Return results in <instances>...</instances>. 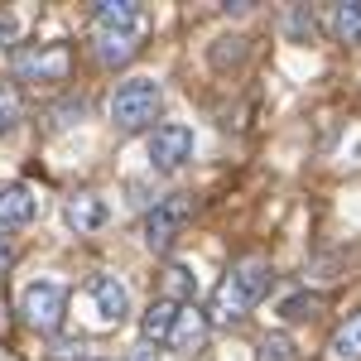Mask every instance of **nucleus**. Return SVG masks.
Returning <instances> with one entry per match:
<instances>
[{
  "label": "nucleus",
  "instance_id": "obj_14",
  "mask_svg": "<svg viewBox=\"0 0 361 361\" xmlns=\"http://www.w3.org/2000/svg\"><path fill=\"white\" fill-rule=\"evenodd\" d=\"M328 361H361V313H352V318L328 337Z\"/></svg>",
  "mask_w": 361,
  "mask_h": 361
},
{
  "label": "nucleus",
  "instance_id": "obj_17",
  "mask_svg": "<svg viewBox=\"0 0 361 361\" xmlns=\"http://www.w3.org/2000/svg\"><path fill=\"white\" fill-rule=\"evenodd\" d=\"M255 361H299V347L289 333H265L255 347Z\"/></svg>",
  "mask_w": 361,
  "mask_h": 361
},
{
  "label": "nucleus",
  "instance_id": "obj_13",
  "mask_svg": "<svg viewBox=\"0 0 361 361\" xmlns=\"http://www.w3.org/2000/svg\"><path fill=\"white\" fill-rule=\"evenodd\" d=\"M178 308L183 304H169V299H154V304L140 313V337L149 342V347H159V342H169V333H173V323H178Z\"/></svg>",
  "mask_w": 361,
  "mask_h": 361
},
{
  "label": "nucleus",
  "instance_id": "obj_26",
  "mask_svg": "<svg viewBox=\"0 0 361 361\" xmlns=\"http://www.w3.org/2000/svg\"><path fill=\"white\" fill-rule=\"evenodd\" d=\"M222 10H226V15H246L250 0H222Z\"/></svg>",
  "mask_w": 361,
  "mask_h": 361
},
{
  "label": "nucleus",
  "instance_id": "obj_11",
  "mask_svg": "<svg viewBox=\"0 0 361 361\" xmlns=\"http://www.w3.org/2000/svg\"><path fill=\"white\" fill-rule=\"evenodd\" d=\"M63 222L73 226L78 236H87V231H97V226H106V202L97 193H73L63 202Z\"/></svg>",
  "mask_w": 361,
  "mask_h": 361
},
{
  "label": "nucleus",
  "instance_id": "obj_5",
  "mask_svg": "<svg viewBox=\"0 0 361 361\" xmlns=\"http://www.w3.org/2000/svg\"><path fill=\"white\" fill-rule=\"evenodd\" d=\"M149 169H159V173H173V169H183L193 159V130L188 126H178V121H169V126H154L149 130Z\"/></svg>",
  "mask_w": 361,
  "mask_h": 361
},
{
  "label": "nucleus",
  "instance_id": "obj_8",
  "mask_svg": "<svg viewBox=\"0 0 361 361\" xmlns=\"http://www.w3.org/2000/svg\"><path fill=\"white\" fill-rule=\"evenodd\" d=\"M92 54L102 68H126L140 54V34H121V29H92Z\"/></svg>",
  "mask_w": 361,
  "mask_h": 361
},
{
  "label": "nucleus",
  "instance_id": "obj_24",
  "mask_svg": "<svg viewBox=\"0 0 361 361\" xmlns=\"http://www.w3.org/2000/svg\"><path fill=\"white\" fill-rule=\"evenodd\" d=\"M130 361H164V357H159V347H149V342H140L135 352H130Z\"/></svg>",
  "mask_w": 361,
  "mask_h": 361
},
{
  "label": "nucleus",
  "instance_id": "obj_2",
  "mask_svg": "<svg viewBox=\"0 0 361 361\" xmlns=\"http://www.w3.org/2000/svg\"><path fill=\"white\" fill-rule=\"evenodd\" d=\"M159 111H164V87L154 78H130L111 97V121L121 130H145V126H154Z\"/></svg>",
  "mask_w": 361,
  "mask_h": 361
},
{
  "label": "nucleus",
  "instance_id": "obj_9",
  "mask_svg": "<svg viewBox=\"0 0 361 361\" xmlns=\"http://www.w3.org/2000/svg\"><path fill=\"white\" fill-rule=\"evenodd\" d=\"M97 25L102 29H121V34H145L149 15L140 0H97Z\"/></svg>",
  "mask_w": 361,
  "mask_h": 361
},
{
  "label": "nucleus",
  "instance_id": "obj_18",
  "mask_svg": "<svg viewBox=\"0 0 361 361\" xmlns=\"http://www.w3.org/2000/svg\"><path fill=\"white\" fill-rule=\"evenodd\" d=\"M284 34H289L294 44H308V39L318 34V20L308 15V5H289V15H284Z\"/></svg>",
  "mask_w": 361,
  "mask_h": 361
},
{
  "label": "nucleus",
  "instance_id": "obj_10",
  "mask_svg": "<svg viewBox=\"0 0 361 361\" xmlns=\"http://www.w3.org/2000/svg\"><path fill=\"white\" fill-rule=\"evenodd\" d=\"M39 217V193L29 183H10L0 188V226H25Z\"/></svg>",
  "mask_w": 361,
  "mask_h": 361
},
{
  "label": "nucleus",
  "instance_id": "obj_15",
  "mask_svg": "<svg viewBox=\"0 0 361 361\" xmlns=\"http://www.w3.org/2000/svg\"><path fill=\"white\" fill-rule=\"evenodd\" d=\"M193 294H197V275H193V265H183V260H169L164 265V299L169 304H193Z\"/></svg>",
  "mask_w": 361,
  "mask_h": 361
},
{
  "label": "nucleus",
  "instance_id": "obj_19",
  "mask_svg": "<svg viewBox=\"0 0 361 361\" xmlns=\"http://www.w3.org/2000/svg\"><path fill=\"white\" fill-rule=\"evenodd\" d=\"M279 313H284L289 323H299V318H318V313H323V294H289V299L279 304Z\"/></svg>",
  "mask_w": 361,
  "mask_h": 361
},
{
  "label": "nucleus",
  "instance_id": "obj_6",
  "mask_svg": "<svg viewBox=\"0 0 361 361\" xmlns=\"http://www.w3.org/2000/svg\"><path fill=\"white\" fill-rule=\"evenodd\" d=\"M68 44H39V49H25L15 54V78L20 82H68Z\"/></svg>",
  "mask_w": 361,
  "mask_h": 361
},
{
  "label": "nucleus",
  "instance_id": "obj_12",
  "mask_svg": "<svg viewBox=\"0 0 361 361\" xmlns=\"http://www.w3.org/2000/svg\"><path fill=\"white\" fill-rule=\"evenodd\" d=\"M207 313L202 308H193V304H183L178 308V323H173V333H169V342L178 347V352H197L202 342H207Z\"/></svg>",
  "mask_w": 361,
  "mask_h": 361
},
{
  "label": "nucleus",
  "instance_id": "obj_7",
  "mask_svg": "<svg viewBox=\"0 0 361 361\" xmlns=\"http://www.w3.org/2000/svg\"><path fill=\"white\" fill-rule=\"evenodd\" d=\"M87 299L97 304V318H102L106 328H121L126 313H130V289L116 275H92L87 279Z\"/></svg>",
  "mask_w": 361,
  "mask_h": 361
},
{
  "label": "nucleus",
  "instance_id": "obj_21",
  "mask_svg": "<svg viewBox=\"0 0 361 361\" xmlns=\"http://www.w3.org/2000/svg\"><path fill=\"white\" fill-rule=\"evenodd\" d=\"M246 54H250V49H246V39H241V34H236V39H217L212 63H217V68H226V63H241Z\"/></svg>",
  "mask_w": 361,
  "mask_h": 361
},
{
  "label": "nucleus",
  "instance_id": "obj_3",
  "mask_svg": "<svg viewBox=\"0 0 361 361\" xmlns=\"http://www.w3.org/2000/svg\"><path fill=\"white\" fill-rule=\"evenodd\" d=\"M20 313H25V323L34 333H58L63 318H68V289L54 284V279H34L25 289V299H20Z\"/></svg>",
  "mask_w": 361,
  "mask_h": 361
},
{
  "label": "nucleus",
  "instance_id": "obj_16",
  "mask_svg": "<svg viewBox=\"0 0 361 361\" xmlns=\"http://www.w3.org/2000/svg\"><path fill=\"white\" fill-rule=\"evenodd\" d=\"M328 29H333V39H342V44H361V5L357 0L333 5L328 10Z\"/></svg>",
  "mask_w": 361,
  "mask_h": 361
},
{
  "label": "nucleus",
  "instance_id": "obj_23",
  "mask_svg": "<svg viewBox=\"0 0 361 361\" xmlns=\"http://www.w3.org/2000/svg\"><path fill=\"white\" fill-rule=\"evenodd\" d=\"M15 44H20V20L0 10V54H5V49H15Z\"/></svg>",
  "mask_w": 361,
  "mask_h": 361
},
{
  "label": "nucleus",
  "instance_id": "obj_20",
  "mask_svg": "<svg viewBox=\"0 0 361 361\" xmlns=\"http://www.w3.org/2000/svg\"><path fill=\"white\" fill-rule=\"evenodd\" d=\"M20 116H25V102H20V92H15L10 82H0V130L20 126Z\"/></svg>",
  "mask_w": 361,
  "mask_h": 361
},
{
  "label": "nucleus",
  "instance_id": "obj_1",
  "mask_svg": "<svg viewBox=\"0 0 361 361\" xmlns=\"http://www.w3.org/2000/svg\"><path fill=\"white\" fill-rule=\"evenodd\" d=\"M270 260L260 255V250H250L241 260H231V270L222 275V284L212 289V304H207V323L212 328H231V323H241L250 308L260 304L265 294H270Z\"/></svg>",
  "mask_w": 361,
  "mask_h": 361
},
{
  "label": "nucleus",
  "instance_id": "obj_4",
  "mask_svg": "<svg viewBox=\"0 0 361 361\" xmlns=\"http://www.w3.org/2000/svg\"><path fill=\"white\" fill-rule=\"evenodd\" d=\"M188 217H193V197H188V193L159 197V202L149 207V217H145V246L164 255V250L178 241V231L188 226Z\"/></svg>",
  "mask_w": 361,
  "mask_h": 361
},
{
  "label": "nucleus",
  "instance_id": "obj_25",
  "mask_svg": "<svg viewBox=\"0 0 361 361\" xmlns=\"http://www.w3.org/2000/svg\"><path fill=\"white\" fill-rule=\"evenodd\" d=\"M10 265H15V246H10V241H5V236H0V275H5V270H10Z\"/></svg>",
  "mask_w": 361,
  "mask_h": 361
},
{
  "label": "nucleus",
  "instance_id": "obj_22",
  "mask_svg": "<svg viewBox=\"0 0 361 361\" xmlns=\"http://www.w3.org/2000/svg\"><path fill=\"white\" fill-rule=\"evenodd\" d=\"M87 116V97H68V102H58L54 111H49V121L54 126H73V121H82Z\"/></svg>",
  "mask_w": 361,
  "mask_h": 361
}]
</instances>
